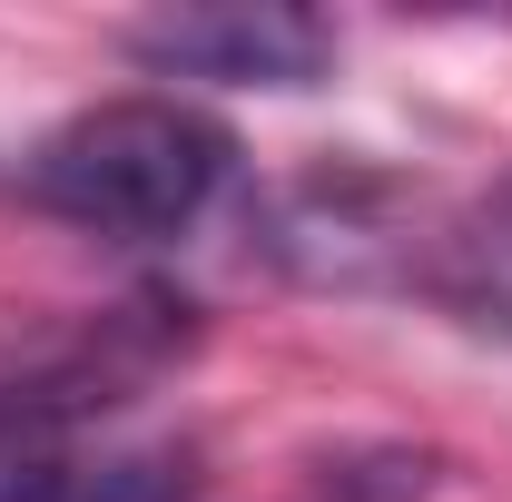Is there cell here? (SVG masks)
I'll use <instances>...</instances> for the list:
<instances>
[{"instance_id":"6da1fadb","label":"cell","mask_w":512,"mask_h":502,"mask_svg":"<svg viewBox=\"0 0 512 502\" xmlns=\"http://www.w3.org/2000/svg\"><path fill=\"white\" fill-rule=\"evenodd\" d=\"M227 178H237V138L188 99L138 89L50 128L20 168V197L79 237H188Z\"/></svg>"},{"instance_id":"7a4b0ae2","label":"cell","mask_w":512,"mask_h":502,"mask_svg":"<svg viewBox=\"0 0 512 502\" xmlns=\"http://www.w3.org/2000/svg\"><path fill=\"white\" fill-rule=\"evenodd\" d=\"M128 60L158 79H217V89H316L335 69V30L296 0H188L138 20Z\"/></svg>"},{"instance_id":"3957f363","label":"cell","mask_w":512,"mask_h":502,"mask_svg":"<svg viewBox=\"0 0 512 502\" xmlns=\"http://www.w3.org/2000/svg\"><path fill=\"white\" fill-rule=\"evenodd\" d=\"M0 502H197L188 443H89L60 414L0 394Z\"/></svg>"},{"instance_id":"277c9868","label":"cell","mask_w":512,"mask_h":502,"mask_svg":"<svg viewBox=\"0 0 512 502\" xmlns=\"http://www.w3.org/2000/svg\"><path fill=\"white\" fill-rule=\"evenodd\" d=\"M414 276H424V296L444 315H463L473 335H503L512 345V168L434 227V247H424Z\"/></svg>"}]
</instances>
